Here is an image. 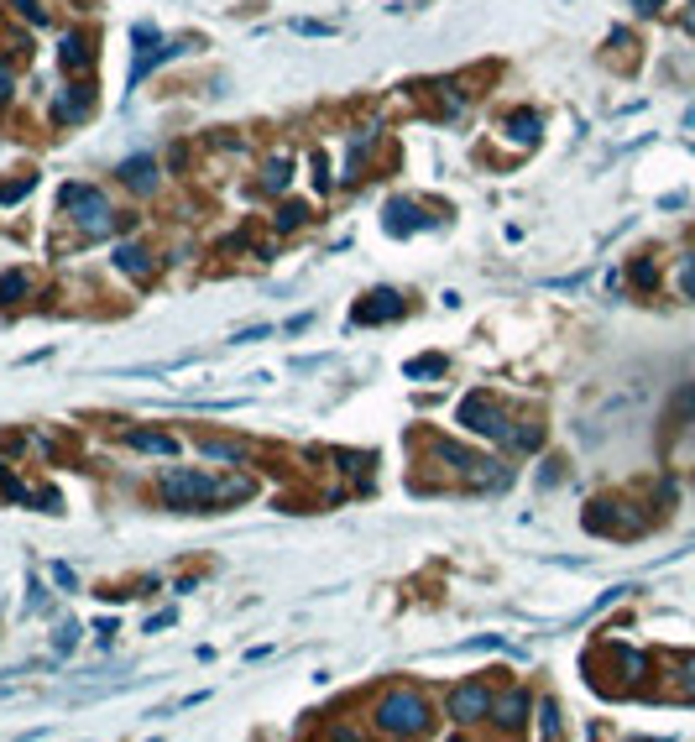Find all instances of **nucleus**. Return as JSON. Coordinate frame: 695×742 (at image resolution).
Here are the masks:
<instances>
[{"label":"nucleus","mask_w":695,"mask_h":742,"mask_svg":"<svg viewBox=\"0 0 695 742\" xmlns=\"http://www.w3.org/2000/svg\"><path fill=\"white\" fill-rule=\"evenodd\" d=\"M121 178H126V188L152 194V188H157V162H152V157H126V162H121Z\"/></svg>","instance_id":"obj_10"},{"label":"nucleus","mask_w":695,"mask_h":742,"mask_svg":"<svg viewBox=\"0 0 695 742\" xmlns=\"http://www.w3.org/2000/svg\"><path fill=\"white\" fill-rule=\"evenodd\" d=\"M84 110H90V99H84V94H79V90H68V94H63V99H58V121H79Z\"/></svg>","instance_id":"obj_21"},{"label":"nucleus","mask_w":695,"mask_h":742,"mask_svg":"<svg viewBox=\"0 0 695 742\" xmlns=\"http://www.w3.org/2000/svg\"><path fill=\"white\" fill-rule=\"evenodd\" d=\"M241 496H251V481L246 476H230L225 487H214V502H241Z\"/></svg>","instance_id":"obj_22"},{"label":"nucleus","mask_w":695,"mask_h":742,"mask_svg":"<svg viewBox=\"0 0 695 742\" xmlns=\"http://www.w3.org/2000/svg\"><path fill=\"white\" fill-rule=\"evenodd\" d=\"M53 575H58V586H68V591L79 586V581H74V570H68V565H53Z\"/></svg>","instance_id":"obj_33"},{"label":"nucleus","mask_w":695,"mask_h":742,"mask_svg":"<svg viewBox=\"0 0 695 742\" xmlns=\"http://www.w3.org/2000/svg\"><path fill=\"white\" fill-rule=\"evenodd\" d=\"M382 225H387L393 236H408V230H429V225H434V215H423L419 204H408V199H393Z\"/></svg>","instance_id":"obj_7"},{"label":"nucleus","mask_w":695,"mask_h":742,"mask_svg":"<svg viewBox=\"0 0 695 742\" xmlns=\"http://www.w3.org/2000/svg\"><path fill=\"white\" fill-rule=\"evenodd\" d=\"M31 188H37V173H31V178H16V184H0V204H16V199L31 194Z\"/></svg>","instance_id":"obj_24"},{"label":"nucleus","mask_w":695,"mask_h":742,"mask_svg":"<svg viewBox=\"0 0 695 742\" xmlns=\"http://www.w3.org/2000/svg\"><path fill=\"white\" fill-rule=\"evenodd\" d=\"M377 727L387 738H413V732H429V712L413 690H393L382 706H377Z\"/></svg>","instance_id":"obj_1"},{"label":"nucleus","mask_w":695,"mask_h":742,"mask_svg":"<svg viewBox=\"0 0 695 742\" xmlns=\"http://www.w3.org/2000/svg\"><path fill=\"white\" fill-rule=\"evenodd\" d=\"M293 31H308V37H325L330 27H325V22H293Z\"/></svg>","instance_id":"obj_32"},{"label":"nucleus","mask_w":695,"mask_h":742,"mask_svg":"<svg viewBox=\"0 0 695 742\" xmlns=\"http://www.w3.org/2000/svg\"><path fill=\"white\" fill-rule=\"evenodd\" d=\"M74 643H79V627H74V622H68V627H58V649H74Z\"/></svg>","instance_id":"obj_29"},{"label":"nucleus","mask_w":695,"mask_h":742,"mask_svg":"<svg viewBox=\"0 0 695 742\" xmlns=\"http://www.w3.org/2000/svg\"><path fill=\"white\" fill-rule=\"evenodd\" d=\"M450 716L455 721H482V716H491V690L476 685V680L450 690Z\"/></svg>","instance_id":"obj_6"},{"label":"nucleus","mask_w":695,"mask_h":742,"mask_svg":"<svg viewBox=\"0 0 695 742\" xmlns=\"http://www.w3.org/2000/svg\"><path fill=\"white\" fill-rule=\"evenodd\" d=\"M429 376H445V356H419V361H408V382H429Z\"/></svg>","instance_id":"obj_19"},{"label":"nucleus","mask_w":695,"mask_h":742,"mask_svg":"<svg viewBox=\"0 0 695 742\" xmlns=\"http://www.w3.org/2000/svg\"><path fill=\"white\" fill-rule=\"evenodd\" d=\"M680 680H685V690H691V701H695V659H685V675Z\"/></svg>","instance_id":"obj_35"},{"label":"nucleus","mask_w":695,"mask_h":742,"mask_svg":"<svg viewBox=\"0 0 695 742\" xmlns=\"http://www.w3.org/2000/svg\"><path fill=\"white\" fill-rule=\"evenodd\" d=\"M293 184V157H273L267 173H262V188H288Z\"/></svg>","instance_id":"obj_18"},{"label":"nucleus","mask_w":695,"mask_h":742,"mask_svg":"<svg viewBox=\"0 0 695 742\" xmlns=\"http://www.w3.org/2000/svg\"><path fill=\"white\" fill-rule=\"evenodd\" d=\"M633 282H638V288H654V282H659L654 262H638V267H633Z\"/></svg>","instance_id":"obj_27"},{"label":"nucleus","mask_w":695,"mask_h":742,"mask_svg":"<svg viewBox=\"0 0 695 742\" xmlns=\"http://www.w3.org/2000/svg\"><path fill=\"white\" fill-rule=\"evenodd\" d=\"M491 712H497L502 727H523V716H528V695H523V690H508V695L491 701Z\"/></svg>","instance_id":"obj_11"},{"label":"nucleus","mask_w":695,"mask_h":742,"mask_svg":"<svg viewBox=\"0 0 695 742\" xmlns=\"http://www.w3.org/2000/svg\"><path fill=\"white\" fill-rule=\"evenodd\" d=\"M465 476H471V487H508V481H513L508 465H497V461H476Z\"/></svg>","instance_id":"obj_14"},{"label":"nucleus","mask_w":695,"mask_h":742,"mask_svg":"<svg viewBox=\"0 0 695 742\" xmlns=\"http://www.w3.org/2000/svg\"><path fill=\"white\" fill-rule=\"evenodd\" d=\"M126 444L142 450V455H178V439H173V434H157V429H131Z\"/></svg>","instance_id":"obj_9"},{"label":"nucleus","mask_w":695,"mask_h":742,"mask_svg":"<svg viewBox=\"0 0 695 742\" xmlns=\"http://www.w3.org/2000/svg\"><path fill=\"white\" fill-rule=\"evenodd\" d=\"M262 335H267V324H251V330H241V335H236V345H251V341H262Z\"/></svg>","instance_id":"obj_30"},{"label":"nucleus","mask_w":695,"mask_h":742,"mask_svg":"<svg viewBox=\"0 0 695 742\" xmlns=\"http://www.w3.org/2000/svg\"><path fill=\"white\" fill-rule=\"evenodd\" d=\"M539 716H544V738H560V712H554V701H544Z\"/></svg>","instance_id":"obj_26"},{"label":"nucleus","mask_w":695,"mask_h":742,"mask_svg":"<svg viewBox=\"0 0 695 742\" xmlns=\"http://www.w3.org/2000/svg\"><path fill=\"white\" fill-rule=\"evenodd\" d=\"M116 267H121V272H131V278H147V272H152V256L136 246V241H121V246H116Z\"/></svg>","instance_id":"obj_12"},{"label":"nucleus","mask_w":695,"mask_h":742,"mask_svg":"<svg viewBox=\"0 0 695 742\" xmlns=\"http://www.w3.org/2000/svg\"><path fill=\"white\" fill-rule=\"evenodd\" d=\"M162 502L194 513V507L214 502V481L204 476V470H168V476H162Z\"/></svg>","instance_id":"obj_3"},{"label":"nucleus","mask_w":695,"mask_h":742,"mask_svg":"<svg viewBox=\"0 0 695 742\" xmlns=\"http://www.w3.org/2000/svg\"><path fill=\"white\" fill-rule=\"evenodd\" d=\"M27 288H31V278H27V272H5V278H0V309L22 304V298H27Z\"/></svg>","instance_id":"obj_17"},{"label":"nucleus","mask_w":695,"mask_h":742,"mask_svg":"<svg viewBox=\"0 0 695 742\" xmlns=\"http://www.w3.org/2000/svg\"><path fill=\"white\" fill-rule=\"evenodd\" d=\"M691 31H695V11H691Z\"/></svg>","instance_id":"obj_36"},{"label":"nucleus","mask_w":695,"mask_h":742,"mask_svg":"<svg viewBox=\"0 0 695 742\" xmlns=\"http://www.w3.org/2000/svg\"><path fill=\"white\" fill-rule=\"evenodd\" d=\"M397 314H403V298H397L393 288H382L366 304H356V324H382V319H397Z\"/></svg>","instance_id":"obj_8"},{"label":"nucleus","mask_w":695,"mask_h":742,"mask_svg":"<svg viewBox=\"0 0 695 742\" xmlns=\"http://www.w3.org/2000/svg\"><path fill=\"white\" fill-rule=\"evenodd\" d=\"M434 461H445L450 470H460V476H465V470L476 465V455H471L465 444H445V439H439V444H434Z\"/></svg>","instance_id":"obj_16"},{"label":"nucleus","mask_w":695,"mask_h":742,"mask_svg":"<svg viewBox=\"0 0 695 742\" xmlns=\"http://www.w3.org/2000/svg\"><path fill=\"white\" fill-rule=\"evenodd\" d=\"M16 5H22V16H27V22H37V27H42V22H48V11H42V5H37V0H16Z\"/></svg>","instance_id":"obj_28"},{"label":"nucleus","mask_w":695,"mask_h":742,"mask_svg":"<svg viewBox=\"0 0 695 742\" xmlns=\"http://www.w3.org/2000/svg\"><path fill=\"white\" fill-rule=\"evenodd\" d=\"M0 99H11V63H0Z\"/></svg>","instance_id":"obj_34"},{"label":"nucleus","mask_w":695,"mask_h":742,"mask_svg":"<svg viewBox=\"0 0 695 742\" xmlns=\"http://www.w3.org/2000/svg\"><path fill=\"white\" fill-rule=\"evenodd\" d=\"M680 293H685V298H695V256H685V262H680Z\"/></svg>","instance_id":"obj_25"},{"label":"nucleus","mask_w":695,"mask_h":742,"mask_svg":"<svg viewBox=\"0 0 695 742\" xmlns=\"http://www.w3.org/2000/svg\"><path fill=\"white\" fill-rule=\"evenodd\" d=\"M199 455L204 461H246V444H230V439H199Z\"/></svg>","instance_id":"obj_15"},{"label":"nucleus","mask_w":695,"mask_h":742,"mask_svg":"<svg viewBox=\"0 0 695 742\" xmlns=\"http://www.w3.org/2000/svg\"><path fill=\"white\" fill-rule=\"evenodd\" d=\"M303 220H308V210H303V204H282V210H277V220H273V225H277V230H299Z\"/></svg>","instance_id":"obj_23"},{"label":"nucleus","mask_w":695,"mask_h":742,"mask_svg":"<svg viewBox=\"0 0 695 742\" xmlns=\"http://www.w3.org/2000/svg\"><path fill=\"white\" fill-rule=\"evenodd\" d=\"M136 42H142V53H136V63H131V90H136V84H142V79H147V73H152V68H157L162 58L183 53V42H162V37H157L152 27H136Z\"/></svg>","instance_id":"obj_5"},{"label":"nucleus","mask_w":695,"mask_h":742,"mask_svg":"<svg viewBox=\"0 0 695 742\" xmlns=\"http://www.w3.org/2000/svg\"><path fill=\"white\" fill-rule=\"evenodd\" d=\"M508 136H513L517 147H534L539 142V110H517L513 121H508Z\"/></svg>","instance_id":"obj_13"},{"label":"nucleus","mask_w":695,"mask_h":742,"mask_svg":"<svg viewBox=\"0 0 695 742\" xmlns=\"http://www.w3.org/2000/svg\"><path fill=\"white\" fill-rule=\"evenodd\" d=\"M633 11H643V16H654V11H665V0H628Z\"/></svg>","instance_id":"obj_31"},{"label":"nucleus","mask_w":695,"mask_h":742,"mask_svg":"<svg viewBox=\"0 0 695 742\" xmlns=\"http://www.w3.org/2000/svg\"><path fill=\"white\" fill-rule=\"evenodd\" d=\"M63 210L84 225V236H105L110 225H116V210H110V199L100 194V188H90V184H68L63 188Z\"/></svg>","instance_id":"obj_2"},{"label":"nucleus","mask_w":695,"mask_h":742,"mask_svg":"<svg viewBox=\"0 0 695 742\" xmlns=\"http://www.w3.org/2000/svg\"><path fill=\"white\" fill-rule=\"evenodd\" d=\"M90 63V42L84 37H63V68H84Z\"/></svg>","instance_id":"obj_20"},{"label":"nucleus","mask_w":695,"mask_h":742,"mask_svg":"<svg viewBox=\"0 0 695 742\" xmlns=\"http://www.w3.org/2000/svg\"><path fill=\"white\" fill-rule=\"evenodd\" d=\"M455 418H460L471 434L502 439V444H508V434H513V424L502 418V408H497V398H491V393H471V398L460 402V413H455Z\"/></svg>","instance_id":"obj_4"}]
</instances>
